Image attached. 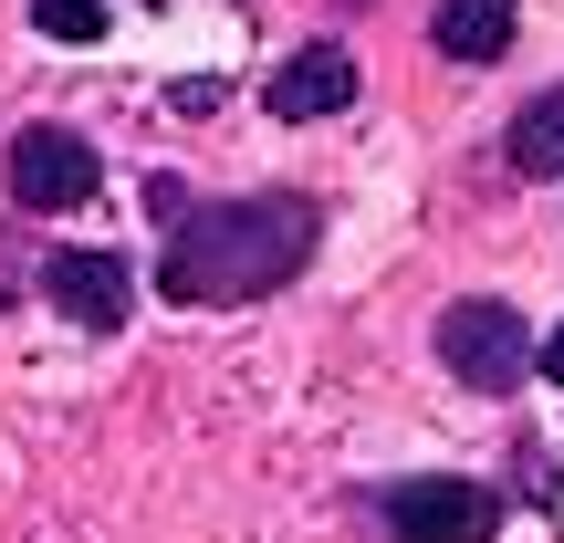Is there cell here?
Masks as SVG:
<instances>
[{"label":"cell","instance_id":"8992f818","mask_svg":"<svg viewBox=\"0 0 564 543\" xmlns=\"http://www.w3.org/2000/svg\"><path fill=\"white\" fill-rule=\"evenodd\" d=\"M262 105H272V126L345 116V105H356V53H345V42H303V53H282L272 84H262Z\"/></svg>","mask_w":564,"mask_h":543},{"label":"cell","instance_id":"52a82bcc","mask_svg":"<svg viewBox=\"0 0 564 543\" xmlns=\"http://www.w3.org/2000/svg\"><path fill=\"white\" fill-rule=\"evenodd\" d=\"M429 42L449 63H502L512 53V0H440L429 11Z\"/></svg>","mask_w":564,"mask_h":543},{"label":"cell","instance_id":"6da1fadb","mask_svg":"<svg viewBox=\"0 0 564 543\" xmlns=\"http://www.w3.org/2000/svg\"><path fill=\"white\" fill-rule=\"evenodd\" d=\"M303 262H314V199L272 188V199H220V209H199V220H178L158 282L178 303H262Z\"/></svg>","mask_w":564,"mask_h":543},{"label":"cell","instance_id":"ba28073f","mask_svg":"<svg viewBox=\"0 0 564 543\" xmlns=\"http://www.w3.org/2000/svg\"><path fill=\"white\" fill-rule=\"evenodd\" d=\"M512 167H523V178H564V84L512 116Z\"/></svg>","mask_w":564,"mask_h":543},{"label":"cell","instance_id":"277c9868","mask_svg":"<svg viewBox=\"0 0 564 543\" xmlns=\"http://www.w3.org/2000/svg\"><path fill=\"white\" fill-rule=\"evenodd\" d=\"M11 209H32V220H53V209H84L95 199V178H105V158L74 137V126H21L11 137Z\"/></svg>","mask_w":564,"mask_h":543},{"label":"cell","instance_id":"30bf717a","mask_svg":"<svg viewBox=\"0 0 564 543\" xmlns=\"http://www.w3.org/2000/svg\"><path fill=\"white\" fill-rule=\"evenodd\" d=\"M533 366H544V377H564V324H554L544 345H533Z\"/></svg>","mask_w":564,"mask_h":543},{"label":"cell","instance_id":"3957f363","mask_svg":"<svg viewBox=\"0 0 564 543\" xmlns=\"http://www.w3.org/2000/svg\"><path fill=\"white\" fill-rule=\"evenodd\" d=\"M387 543H491L502 502L481 481H449V470H419V481H387Z\"/></svg>","mask_w":564,"mask_h":543},{"label":"cell","instance_id":"7a4b0ae2","mask_svg":"<svg viewBox=\"0 0 564 543\" xmlns=\"http://www.w3.org/2000/svg\"><path fill=\"white\" fill-rule=\"evenodd\" d=\"M440 366L460 387H481V398H502V387L533 377V324L512 314L502 293H470V303H449V314H440Z\"/></svg>","mask_w":564,"mask_h":543},{"label":"cell","instance_id":"9c48e42d","mask_svg":"<svg viewBox=\"0 0 564 543\" xmlns=\"http://www.w3.org/2000/svg\"><path fill=\"white\" fill-rule=\"evenodd\" d=\"M32 21L53 42H105V0H32Z\"/></svg>","mask_w":564,"mask_h":543},{"label":"cell","instance_id":"5b68a950","mask_svg":"<svg viewBox=\"0 0 564 543\" xmlns=\"http://www.w3.org/2000/svg\"><path fill=\"white\" fill-rule=\"evenodd\" d=\"M42 293H53V314L84 324V335H116V324L137 314V272H126L116 251H53V262H42Z\"/></svg>","mask_w":564,"mask_h":543}]
</instances>
